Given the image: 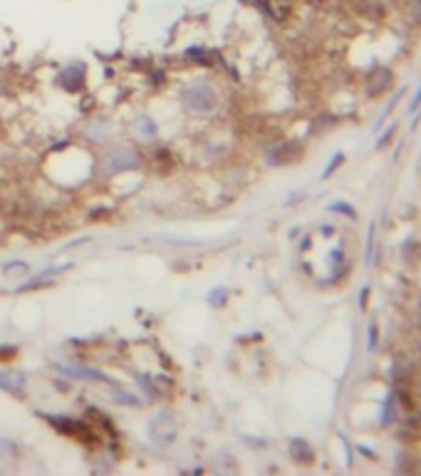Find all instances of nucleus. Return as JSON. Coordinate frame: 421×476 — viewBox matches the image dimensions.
Instances as JSON below:
<instances>
[{
    "label": "nucleus",
    "mask_w": 421,
    "mask_h": 476,
    "mask_svg": "<svg viewBox=\"0 0 421 476\" xmlns=\"http://www.w3.org/2000/svg\"><path fill=\"white\" fill-rule=\"evenodd\" d=\"M184 104L196 114H211L218 107V95L208 82H194L184 89Z\"/></svg>",
    "instance_id": "nucleus-1"
},
{
    "label": "nucleus",
    "mask_w": 421,
    "mask_h": 476,
    "mask_svg": "<svg viewBox=\"0 0 421 476\" xmlns=\"http://www.w3.org/2000/svg\"><path fill=\"white\" fill-rule=\"evenodd\" d=\"M142 164V156L134 152V149H127V147H119L109 154H104L102 159V167H100V176L102 178H109V176H117L122 172H131Z\"/></svg>",
    "instance_id": "nucleus-2"
},
{
    "label": "nucleus",
    "mask_w": 421,
    "mask_h": 476,
    "mask_svg": "<svg viewBox=\"0 0 421 476\" xmlns=\"http://www.w3.org/2000/svg\"><path fill=\"white\" fill-rule=\"evenodd\" d=\"M149 439L156 446H169L176 439V422L169 412H159V414L149 422Z\"/></svg>",
    "instance_id": "nucleus-3"
},
{
    "label": "nucleus",
    "mask_w": 421,
    "mask_h": 476,
    "mask_svg": "<svg viewBox=\"0 0 421 476\" xmlns=\"http://www.w3.org/2000/svg\"><path fill=\"white\" fill-rule=\"evenodd\" d=\"M50 424L57 429L59 434L72 437V439H79V441H92V432L87 429V424L82 419H72V416H59V414H45Z\"/></svg>",
    "instance_id": "nucleus-4"
},
{
    "label": "nucleus",
    "mask_w": 421,
    "mask_h": 476,
    "mask_svg": "<svg viewBox=\"0 0 421 476\" xmlns=\"http://www.w3.org/2000/svg\"><path fill=\"white\" fill-rule=\"evenodd\" d=\"M300 154H303V147H300V144L285 142V144H278L275 149H270L268 161H270V164H290V161H295Z\"/></svg>",
    "instance_id": "nucleus-5"
},
{
    "label": "nucleus",
    "mask_w": 421,
    "mask_h": 476,
    "mask_svg": "<svg viewBox=\"0 0 421 476\" xmlns=\"http://www.w3.org/2000/svg\"><path fill=\"white\" fill-rule=\"evenodd\" d=\"M0 390H6L12 397H23L28 390V377L23 372H0Z\"/></svg>",
    "instance_id": "nucleus-6"
},
{
    "label": "nucleus",
    "mask_w": 421,
    "mask_h": 476,
    "mask_svg": "<svg viewBox=\"0 0 421 476\" xmlns=\"http://www.w3.org/2000/svg\"><path fill=\"white\" fill-rule=\"evenodd\" d=\"M59 372L62 375H70V377H77V380H89V382H109V377L104 375V372H100V369L95 367H65V365H59Z\"/></svg>",
    "instance_id": "nucleus-7"
},
{
    "label": "nucleus",
    "mask_w": 421,
    "mask_h": 476,
    "mask_svg": "<svg viewBox=\"0 0 421 476\" xmlns=\"http://www.w3.org/2000/svg\"><path fill=\"white\" fill-rule=\"evenodd\" d=\"M389 84H392V72L386 70V67H380V70H374V75L369 77L367 92L369 95H382Z\"/></svg>",
    "instance_id": "nucleus-8"
},
{
    "label": "nucleus",
    "mask_w": 421,
    "mask_h": 476,
    "mask_svg": "<svg viewBox=\"0 0 421 476\" xmlns=\"http://www.w3.org/2000/svg\"><path fill=\"white\" fill-rule=\"evenodd\" d=\"M82 80H84L82 65H70V67H65V72H62V84H65L70 92H77V89L82 87Z\"/></svg>",
    "instance_id": "nucleus-9"
},
{
    "label": "nucleus",
    "mask_w": 421,
    "mask_h": 476,
    "mask_svg": "<svg viewBox=\"0 0 421 476\" xmlns=\"http://www.w3.org/2000/svg\"><path fill=\"white\" fill-rule=\"evenodd\" d=\"M290 449H292V457H295L297 461H310V459H312V449H310L303 439H292Z\"/></svg>",
    "instance_id": "nucleus-10"
},
{
    "label": "nucleus",
    "mask_w": 421,
    "mask_h": 476,
    "mask_svg": "<svg viewBox=\"0 0 421 476\" xmlns=\"http://www.w3.org/2000/svg\"><path fill=\"white\" fill-rule=\"evenodd\" d=\"M137 131L139 134H142L144 139H154L156 137V127H154V122H151V119H139L137 122Z\"/></svg>",
    "instance_id": "nucleus-11"
},
{
    "label": "nucleus",
    "mask_w": 421,
    "mask_h": 476,
    "mask_svg": "<svg viewBox=\"0 0 421 476\" xmlns=\"http://www.w3.org/2000/svg\"><path fill=\"white\" fill-rule=\"evenodd\" d=\"M114 402H119V405H129V407H139V399L129 392H117L114 394Z\"/></svg>",
    "instance_id": "nucleus-12"
},
{
    "label": "nucleus",
    "mask_w": 421,
    "mask_h": 476,
    "mask_svg": "<svg viewBox=\"0 0 421 476\" xmlns=\"http://www.w3.org/2000/svg\"><path fill=\"white\" fill-rule=\"evenodd\" d=\"M225 295H228V293H225L223 288H216V291L208 293V303L216 305V308H218L221 303H225Z\"/></svg>",
    "instance_id": "nucleus-13"
},
{
    "label": "nucleus",
    "mask_w": 421,
    "mask_h": 476,
    "mask_svg": "<svg viewBox=\"0 0 421 476\" xmlns=\"http://www.w3.org/2000/svg\"><path fill=\"white\" fill-rule=\"evenodd\" d=\"M15 355H18V347H15V345H0V363L12 360Z\"/></svg>",
    "instance_id": "nucleus-14"
},
{
    "label": "nucleus",
    "mask_w": 421,
    "mask_h": 476,
    "mask_svg": "<svg viewBox=\"0 0 421 476\" xmlns=\"http://www.w3.org/2000/svg\"><path fill=\"white\" fill-rule=\"evenodd\" d=\"M12 271H28V266H25V263H20V261L8 263V266H6V273H12Z\"/></svg>",
    "instance_id": "nucleus-15"
}]
</instances>
